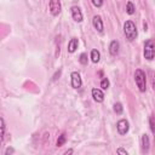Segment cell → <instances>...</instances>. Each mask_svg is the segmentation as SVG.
<instances>
[{"instance_id": "cell-19", "label": "cell", "mask_w": 155, "mask_h": 155, "mask_svg": "<svg viewBox=\"0 0 155 155\" xmlns=\"http://www.w3.org/2000/svg\"><path fill=\"white\" fill-rule=\"evenodd\" d=\"M149 122H150V128L153 132H155V121H154V116L151 115L150 119H149Z\"/></svg>"}, {"instance_id": "cell-4", "label": "cell", "mask_w": 155, "mask_h": 155, "mask_svg": "<svg viewBox=\"0 0 155 155\" xmlns=\"http://www.w3.org/2000/svg\"><path fill=\"white\" fill-rule=\"evenodd\" d=\"M48 7H50V12H51L52 16L59 15L61 8H62V6H61V0H50Z\"/></svg>"}, {"instance_id": "cell-24", "label": "cell", "mask_w": 155, "mask_h": 155, "mask_svg": "<svg viewBox=\"0 0 155 155\" xmlns=\"http://www.w3.org/2000/svg\"><path fill=\"white\" fill-rule=\"evenodd\" d=\"M13 151H15V150H13L12 148H7V149H6V155H8V154H12Z\"/></svg>"}, {"instance_id": "cell-5", "label": "cell", "mask_w": 155, "mask_h": 155, "mask_svg": "<svg viewBox=\"0 0 155 155\" xmlns=\"http://www.w3.org/2000/svg\"><path fill=\"white\" fill-rule=\"evenodd\" d=\"M70 76H71V86H73L74 88H79V87H81V85H82V80H81L80 74L76 73V71H73Z\"/></svg>"}, {"instance_id": "cell-13", "label": "cell", "mask_w": 155, "mask_h": 155, "mask_svg": "<svg viewBox=\"0 0 155 155\" xmlns=\"http://www.w3.org/2000/svg\"><path fill=\"white\" fill-rule=\"evenodd\" d=\"M99 58H101L99 51L92 50V51H91V59H92V62H93V63H97V62H99Z\"/></svg>"}, {"instance_id": "cell-12", "label": "cell", "mask_w": 155, "mask_h": 155, "mask_svg": "<svg viewBox=\"0 0 155 155\" xmlns=\"http://www.w3.org/2000/svg\"><path fill=\"white\" fill-rule=\"evenodd\" d=\"M142 150H143V153H148V150H149V138L147 134L142 136Z\"/></svg>"}, {"instance_id": "cell-14", "label": "cell", "mask_w": 155, "mask_h": 155, "mask_svg": "<svg viewBox=\"0 0 155 155\" xmlns=\"http://www.w3.org/2000/svg\"><path fill=\"white\" fill-rule=\"evenodd\" d=\"M126 11H127L128 15H133L134 13V6H133V4L131 1H128L126 4Z\"/></svg>"}, {"instance_id": "cell-1", "label": "cell", "mask_w": 155, "mask_h": 155, "mask_svg": "<svg viewBox=\"0 0 155 155\" xmlns=\"http://www.w3.org/2000/svg\"><path fill=\"white\" fill-rule=\"evenodd\" d=\"M124 33L126 35V38L130 40V41H133L137 36V28H136V24L132 22V21H126L124 23Z\"/></svg>"}, {"instance_id": "cell-8", "label": "cell", "mask_w": 155, "mask_h": 155, "mask_svg": "<svg viewBox=\"0 0 155 155\" xmlns=\"http://www.w3.org/2000/svg\"><path fill=\"white\" fill-rule=\"evenodd\" d=\"M92 97H93V99H94L96 102H98V103H101V102L104 101V93H103V91L99 90V88H93V90H92Z\"/></svg>"}, {"instance_id": "cell-21", "label": "cell", "mask_w": 155, "mask_h": 155, "mask_svg": "<svg viewBox=\"0 0 155 155\" xmlns=\"http://www.w3.org/2000/svg\"><path fill=\"white\" fill-rule=\"evenodd\" d=\"M92 4L96 6V7H101L103 5V0H91Z\"/></svg>"}, {"instance_id": "cell-2", "label": "cell", "mask_w": 155, "mask_h": 155, "mask_svg": "<svg viewBox=\"0 0 155 155\" xmlns=\"http://www.w3.org/2000/svg\"><path fill=\"white\" fill-rule=\"evenodd\" d=\"M134 80H136V84L139 88L140 92H144L145 91V74L143 70L140 69H137L136 73H134Z\"/></svg>"}, {"instance_id": "cell-15", "label": "cell", "mask_w": 155, "mask_h": 155, "mask_svg": "<svg viewBox=\"0 0 155 155\" xmlns=\"http://www.w3.org/2000/svg\"><path fill=\"white\" fill-rule=\"evenodd\" d=\"M65 133H62L59 137H58V139H57V147H62L64 143H65Z\"/></svg>"}, {"instance_id": "cell-18", "label": "cell", "mask_w": 155, "mask_h": 155, "mask_svg": "<svg viewBox=\"0 0 155 155\" xmlns=\"http://www.w3.org/2000/svg\"><path fill=\"white\" fill-rule=\"evenodd\" d=\"M79 61H80V63L81 64H87V54L86 53H81L80 54V58H79Z\"/></svg>"}, {"instance_id": "cell-7", "label": "cell", "mask_w": 155, "mask_h": 155, "mask_svg": "<svg viewBox=\"0 0 155 155\" xmlns=\"http://www.w3.org/2000/svg\"><path fill=\"white\" fill-rule=\"evenodd\" d=\"M71 11V16H73V19L75 22H81L82 21V13H81V10L78 7V6H73L70 8Z\"/></svg>"}, {"instance_id": "cell-11", "label": "cell", "mask_w": 155, "mask_h": 155, "mask_svg": "<svg viewBox=\"0 0 155 155\" xmlns=\"http://www.w3.org/2000/svg\"><path fill=\"white\" fill-rule=\"evenodd\" d=\"M78 39L76 38H73L70 41H69V44H68V51L70 52V53H73V52H75V50L78 48Z\"/></svg>"}, {"instance_id": "cell-16", "label": "cell", "mask_w": 155, "mask_h": 155, "mask_svg": "<svg viewBox=\"0 0 155 155\" xmlns=\"http://www.w3.org/2000/svg\"><path fill=\"white\" fill-rule=\"evenodd\" d=\"M101 87H102V90H107V88L109 87V80H108L107 78H104V79L101 81Z\"/></svg>"}, {"instance_id": "cell-23", "label": "cell", "mask_w": 155, "mask_h": 155, "mask_svg": "<svg viewBox=\"0 0 155 155\" xmlns=\"http://www.w3.org/2000/svg\"><path fill=\"white\" fill-rule=\"evenodd\" d=\"M117 153H119V154H125V155L128 154V153H127L125 149H122V148H119V149H117Z\"/></svg>"}, {"instance_id": "cell-25", "label": "cell", "mask_w": 155, "mask_h": 155, "mask_svg": "<svg viewBox=\"0 0 155 155\" xmlns=\"http://www.w3.org/2000/svg\"><path fill=\"white\" fill-rule=\"evenodd\" d=\"M71 153H73V150H71V149H70V150H67V151H65V155H68V154H71Z\"/></svg>"}, {"instance_id": "cell-22", "label": "cell", "mask_w": 155, "mask_h": 155, "mask_svg": "<svg viewBox=\"0 0 155 155\" xmlns=\"http://www.w3.org/2000/svg\"><path fill=\"white\" fill-rule=\"evenodd\" d=\"M151 85H153V90L155 91V74H151Z\"/></svg>"}, {"instance_id": "cell-10", "label": "cell", "mask_w": 155, "mask_h": 155, "mask_svg": "<svg viewBox=\"0 0 155 155\" xmlns=\"http://www.w3.org/2000/svg\"><path fill=\"white\" fill-rule=\"evenodd\" d=\"M109 51H110V54L113 56H116L119 53V42L116 40H113L109 45Z\"/></svg>"}, {"instance_id": "cell-6", "label": "cell", "mask_w": 155, "mask_h": 155, "mask_svg": "<svg viewBox=\"0 0 155 155\" xmlns=\"http://www.w3.org/2000/svg\"><path fill=\"white\" fill-rule=\"evenodd\" d=\"M116 128H117V132H119L120 134H126V133L128 132V122H127L125 119H122V120L117 121Z\"/></svg>"}, {"instance_id": "cell-17", "label": "cell", "mask_w": 155, "mask_h": 155, "mask_svg": "<svg viewBox=\"0 0 155 155\" xmlns=\"http://www.w3.org/2000/svg\"><path fill=\"white\" fill-rule=\"evenodd\" d=\"M114 111L116 114H121L122 113V105H121V103H115L114 104Z\"/></svg>"}, {"instance_id": "cell-9", "label": "cell", "mask_w": 155, "mask_h": 155, "mask_svg": "<svg viewBox=\"0 0 155 155\" xmlns=\"http://www.w3.org/2000/svg\"><path fill=\"white\" fill-rule=\"evenodd\" d=\"M92 24H93V27H94L99 33L103 31V22H102V18H101L99 16H94V17H93Z\"/></svg>"}, {"instance_id": "cell-20", "label": "cell", "mask_w": 155, "mask_h": 155, "mask_svg": "<svg viewBox=\"0 0 155 155\" xmlns=\"http://www.w3.org/2000/svg\"><path fill=\"white\" fill-rule=\"evenodd\" d=\"M0 122H1V139H4V134H5V122H4V119H2V117L0 119Z\"/></svg>"}, {"instance_id": "cell-3", "label": "cell", "mask_w": 155, "mask_h": 155, "mask_svg": "<svg viewBox=\"0 0 155 155\" xmlns=\"http://www.w3.org/2000/svg\"><path fill=\"white\" fill-rule=\"evenodd\" d=\"M155 56V44L153 40H148L144 45V57L148 61H151Z\"/></svg>"}]
</instances>
